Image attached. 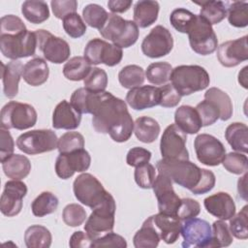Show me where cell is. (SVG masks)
I'll return each mask as SVG.
<instances>
[{
	"label": "cell",
	"mask_w": 248,
	"mask_h": 248,
	"mask_svg": "<svg viewBox=\"0 0 248 248\" xmlns=\"http://www.w3.org/2000/svg\"><path fill=\"white\" fill-rule=\"evenodd\" d=\"M81 113L92 114V125L97 133L108 134L116 142L127 141L134 131V121L125 101L110 92H91L84 87L76 89L70 99Z\"/></svg>",
	"instance_id": "1"
},
{
	"label": "cell",
	"mask_w": 248,
	"mask_h": 248,
	"mask_svg": "<svg viewBox=\"0 0 248 248\" xmlns=\"http://www.w3.org/2000/svg\"><path fill=\"white\" fill-rule=\"evenodd\" d=\"M158 172H162L170 179L191 191L194 195H202L211 191L216 182L215 174L208 170L201 169L189 160L161 159L156 164Z\"/></svg>",
	"instance_id": "2"
},
{
	"label": "cell",
	"mask_w": 248,
	"mask_h": 248,
	"mask_svg": "<svg viewBox=\"0 0 248 248\" xmlns=\"http://www.w3.org/2000/svg\"><path fill=\"white\" fill-rule=\"evenodd\" d=\"M170 80L182 97L205 89L209 85L210 78L202 66L180 65L172 69Z\"/></svg>",
	"instance_id": "3"
},
{
	"label": "cell",
	"mask_w": 248,
	"mask_h": 248,
	"mask_svg": "<svg viewBox=\"0 0 248 248\" xmlns=\"http://www.w3.org/2000/svg\"><path fill=\"white\" fill-rule=\"evenodd\" d=\"M99 33L104 39L121 48L135 45L140 34L139 27L134 21L124 19L116 14H108V20Z\"/></svg>",
	"instance_id": "4"
},
{
	"label": "cell",
	"mask_w": 248,
	"mask_h": 248,
	"mask_svg": "<svg viewBox=\"0 0 248 248\" xmlns=\"http://www.w3.org/2000/svg\"><path fill=\"white\" fill-rule=\"evenodd\" d=\"M38 47L35 32L23 30L12 34H0V50L12 60L32 56Z\"/></svg>",
	"instance_id": "5"
},
{
	"label": "cell",
	"mask_w": 248,
	"mask_h": 248,
	"mask_svg": "<svg viewBox=\"0 0 248 248\" xmlns=\"http://www.w3.org/2000/svg\"><path fill=\"white\" fill-rule=\"evenodd\" d=\"M73 191L76 199L82 204L94 209L106 202L111 195L91 173L79 174L73 183Z\"/></svg>",
	"instance_id": "6"
},
{
	"label": "cell",
	"mask_w": 248,
	"mask_h": 248,
	"mask_svg": "<svg viewBox=\"0 0 248 248\" xmlns=\"http://www.w3.org/2000/svg\"><path fill=\"white\" fill-rule=\"evenodd\" d=\"M115 210L116 203L111 195L104 203L92 209L84 225V231L92 241L112 232L115 221Z\"/></svg>",
	"instance_id": "7"
},
{
	"label": "cell",
	"mask_w": 248,
	"mask_h": 248,
	"mask_svg": "<svg viewBox=\"0 0 248 248\" xmlns=\"http://www.w3.org/2000/svg\"><path fill=\"white\" fill-rule=\"evenodd\" d=\"M1 128L25 130L37 122V111L33 106L25 103L10 101L1 109Z\"/></svg>",
	"instance_id": "8"
},
{
	"label": "cell",
	"mask_w": 248,
	"mask_h": 248,
	"mask_svg": "<svg viewBox=\"0 0 248 248\" xmlns=\"http://www.w3.org/2000/svg\"><path fill=\"white\" fill-rule=\"evenodd\" d=\"M187 34L192 50L200 55L211 54L218 47L217 36L212 25L200 15H196V18L188 29Z\"/></svg>",
	"instance_id": "9"
},
{
	"label": "cell",
	"mask_w": 248,
	"mask_h": 248,
	"mask_svg": "<svg viewBox=\"0 0 248 248\" xmlns=\"http://www.w3.org/2000/svg\"><path fill=\"white\" fill-rule=\"evenodd\" d=\"M58 139L50 129H38L25 132L16 139L17 148L25 154L36 155L57 148Z\"/></svg>",
	"instance_id": "10"
},
{
	"label": "cell",
	"mask_w": 248,
	"mask_h": 248,
	"mask_svg": "<svg viewBox=\"0 0 248 248\" xmlns=\"http://www.w3.org/2000/svg\"><path fill=\"white\" fill-rule=\"evenodd\" d=\"M180 234L183 237V248L213 247L211 226L203 219L193 217L183 220Z\"/></svg>",
	"instance_id": "11"
},
{
	"label": "cell",
	"mask_w": 248,
	"mask_h": 248,
	"mask_svg": "<svg viewBox=\"0 0 248 248\" xmlns=\"http://www.w3.org/2000/svg\"><path fill=\"white\" fill-rule=\"evenodd\" d=\"M83 54L90 65L105 64L108 67L118 65L123 57L121 47L99 38H94L87 43Z\"/></svg>",
	"instance_id": "12"
},
{
	"label": "cell",
	"mask_w": 248,
	"mask_h": 248,
	"mask_svg": "<svg viewBox=\"0 0 248 248\" xmlns=\"http://www.w3.org/2000/svg\"><path fill=\"white\" fill-rule=\"evenodd\" d=\"M187 134L175 124L169 125L160 140V152L163 159L189 160V152L186 148Z\"/></svg>",
	"instance_id": "13"
},
{
	"label": "cell",
	"mask_w": 248,
	"mask_h": 248,
	"mask_svg": "<svg viewBox=\"0 0 248 248\" xmlns=\"http://www.w3.org/2000/svg\"><path fill=\"white\" fill-rule=\"evenodd\" d=\"M35 34L38 47L47 61L61 64L69 59L71 48L64 39L56 37L45 29H38L35 31Z\"/></svg>",
	"instance_id": "14"
},
{
	"label": "cell",
	"mask_w": 248,
	"mask_h": 248,
	"mask_svg": "<svg viewBox=\"0 0 248 248\" xmlns=\"http://www.w3.org/2000/svg\"><path fill=\"white\" fill-rule=\"evenodd\" d=\"M194 147L198 160L208 167L220 165L226 155L224 144L217 138L208 134L198 135L194 140Z\"/></svg>",
	"instance_id": "15"
},
{
	"label": "cell",
	"mask_w": 248,
	"mask_h": 248,
	"mask_svg": "<svg viewBox=\"0 0 248 248\" xmlns=\"http://www.w3.org/2000/svg\"><path fill=\"white\" fill-rule=\"evenodd\" d=\"M140 46L142 53L147 57H163L168 55L173 47L172 35L166 27L156 25L144 37Z\"/></svg>",
	"instance_id": "16"
},
{
	"label": "cell",
	"mask_w": 248,
	"mask_h": 248,
	"mask_svg": "<svg viewBox=\"0 0 248 248\" xmlns=\"http://www.w3.org/2000/svg\"><path fill=\"white\" fill-rule=\"evenodd\" d=\"M152 189L158 202L159 212L177 216L181 199L174 192L172 181L170 177L162 172H158Z\"/></svg>",
	"instance_id": "17"
},
{
	"label": "cell",
	"mask_w": 248,
	"mask_h": 248,
	"mask_svg": "<svg viewBox=\"0 0 248 248\" xmlns=\"http://www.w3.org/2000/svg\"><path fill=\"white\" fill-rule=\"evenodd\" d=\"M91 157L84 148L69 153H59L55 161V172L61 179L72 177L75 172H82L89 169Z\"/></svg>",
	"instance_id": "18"
},
{
	"label": "cell",
	"mask_w": 248,
	"mask_h": 248,
	"mask_svg": "<svg viewBox=\"0 0 248 248\" xmlns=\"http://www.w3.org/2000/svg\"><path fill=\"white\" fill-rule=\"evenodd\" d=\"M27 194V186L20 180H9L5 183L0 199V210L7 217L17 215L22 209V200Z\"/></svg>",
	"instance_id": "19"
},
{
	"label": "cell",
	"mask_w": 248,
	"mask_h": 248,
	"mask_svg": "<svg viewBox=\"0 0 248 248\" xmlns=\"http://www.w3.org/2000/svg\"><path fill=\"white\" fill-rule=\"evenodd\" d=\"M248 36L222 43L217 47V58L220 64L227 68L239 65L248 59Z\"/></svg>",
	"instance_id": "20"
},
{
	"label": "cell",
	"mask_w": 248,
	"mask_h": 248,
	"mask_svg": "<svg viewBox=\"0 0 248 248\" xmlns=\"http://www.w3.org/2000/svg\"><path fill=\"white\" fill-rule=\"evenodd\" d=\"M149 218L161 240L167 244H172L177 240L182 225V221L177 216L159 212Z\"/></svg>",
	"instance_id": "21"
},
{
	"label": "cell",
	"mask_w": 248,
	"mask_h": 248,
	"mask_svg": "<svg viewBox=\"0 0 248 248\" xmlns=\"http://www.w3.org/2000/svg\"><path fill=\"white\" fill-rule=\"evenodd\" d=\"M127 104L136 110H142L156 107L160 104L159 87L141 85L132 88L126 95Z\"/></svg>",
	"instance_id": "22"
},
{
	"label": "cell",
	"mask_w": 248,
	"mask_h": 248,
	"mask_svg": "<svg viewBox=\"0 0 248 248\" xmlns=\"http://www.w3.org/2000/svg\"><path fill=\"white\" fill-rule=\"evenodd\" d=\"M206 211L220 220H229L235 214V203L230 194L218 192L203 200Z\"/></svg>",
	"instance_id": "23"
},
{
	"label": "cell",
	"mask_w": 248,
	"mask_h": 248,
	"mask_svg": "<svg viewBox=\"0 0 248 248\" xmlns=\"http://www.w3.org/2000/svg\"><path fill=\"white\" fill-rule=\"evenodd\" d=\"M81 121V114L66 100L61 101L55 107L52 113V126L55 129L75 130Z\"/></svg>",
	"instance_id": "24"
},
{
	"label": "cell",
	"mask_w": 248,
	"mask_h": 248,
	"mask_svg": "<svg viewBox=\"0 0 248 248\" xmlns=\"http://www.w3.org/2000/svg\"><path fill=\"white\" fill-rule=\"evenodd\" d=\"M2 65L3 92L7 98H15L18 93V83L22 78L23 65L18 60H12L8 64Z\"/></svg>",
	"instance_id": "25"
},
{
	"label": "cell",
	"mask_w": 248,
	"mask_h": 248,
	"mask_svg": "<svg viewBox=\"0 0 248 248\" xmlns=\"http://www.w3.org/2000/svg\"><path fill=\"white\" fill-rule=\"evenodd\" d=\"M49 76L47 63L41 57H35L23 65L22 78L31 86L44 84Z\"/></svg>",
	"instance_id": "26"
},
{
	"label": "cell",
	"mask_w": 248,
	"mask_h": 248,
	"mask_svg": "<svg viewBox=\"0 0 248 248\" xmlns=\"http://www.w3.org/2000/svg\"><path fill=\"white\" fill-rule=\"evenodd\" d=\"M174 124L185 134H197L202 127L201 118L195 108L180 106L174 112Z\"/></svg>",
	"instance_id": "27"
},
{
	"label": "cell",
	"mask_w": 248,
	"mask_h": 248,
	"mask_svg": "<svg viewBox=\"0 0 248 248\" xmlns=\"http://www.w3.org/2000/svg\"><path fill=\"white\" fill-rule=\"evenodd\" d=\"M160 6L157 1L140 0L134 6V22L140 28L152 25L158 18Z\"/></svg>",
	"instance_id": "28"
},
{
	"label": "cell",
	"mask_w": 248,
	"mask_h": 248,
	"mask_svg": "<svg viewBox=\"0 0 248 248\" xmlns=\"http://www.w3.org/2000/svg\"><path fill=\"white\" fill-rule=\"evenodd\" d=\"M1 163L5 175L11 179H23L31 170V163L24 155L13 154Z\"/></svg>",
	"instance_id": "29"
},
{
	"label": "cell",
	"mask_w": 248,
	"mask_h": 248,
	"mask_svg": "<svg viewBox=\"0 0 248 248\" xmlns=\"http://www.w3.org/2000/svg\"><path fill=\"white\" fill-rule=\"evenodd\" d=\"M248 127L241 122L230 124L225 131V138L232 148L237 152L246 154L248 151Z\"/></svg>",
	"instance_id": "30"
},
{
	"label": "cell",
	"mask_w": 248,
	"mask_h": 248,
	"mask_svg": "<svg viewBox=\"0 0 248 248\" xmlns=\"http://www.w3.org/2000/svg\"><path fill=\"white\" fill-rule=\"evenodd\" d=\"M161 128L157 120L149 116H140L134 123V133L137 139L144 143H151L159 137Z\"/></svg>",
	"instance_id": "31"
},
{
	"label": "cell",
	"mask_w": 248,
	"mask_h": 248,
	"mask_svg": "<svg viewBox=\"0 0 248 248\" xmlns=\"http://www.w3.org/2000/svg\"><path fill=\"white\" fill-rule=\"evenodd\" d=\"M51 241L49 230L42 225H32L24 232V242L28 248H48Z\"/></svg>",
	"instance_id": "32"
},
{
	"label": "cell",
	"mask_w": 248,
	"mask_h": 248,
	"mask_svg": "<svg viewBox=\"0 0 248 248\" xmlns=\"http://www.w3.org/2000/svg\"><path fill=\"white\" fill-rule=\"evenodd\" d=\"M160 240L161 238L148 217L143 222L141 228L135 233L133 243L136 248H155Z\"/></svg>",
	"instance_id": "33"
},
{
	"label": "cell",
	"mask_w": 248,
	"mask_h": 248,
	"mask_svg": "<svg viewBox=\"0 0 248 248\" xmlns=\"http://www.w3.org/2000/svg\"><path fill=\"white\" fill-rule=\"evenodd\" d=\"M23 16L33 24H40L49 17V10L46 2L27 0L21 6Z\"/></svg>",
	"instance_id": "34"
},
{
	"label": "cell",
	"mask_w": 248,
	"mask_h": 248,
	"mask_svg": "<svg viewBox=\"0 0 248 248\" xmlns=\"http://www.w3.org/2000/svg\"><path fill=\"white\" fill-rule=\"evenodd\" d=\"M195 4L201 6L200 16L210 25L220 23L227 16V7L222 1H202Z\"/></svg>",
	"instance_id": "35"
},
{
	"label": "cell",
	"mask_w": 248,
	"mask_h": 248,
	"mask_svg": "<svg viewBox=\"0 0 248 248\" xmlns=\"http://www.w3.org/2000/svg\"><path fill=\"white\" fill-rule=\"evenodd\" d=\"M204 99L213 102L220 110V119L229 120L232 115V103L230 96L217 87H210L204 93Z\"/></svg>",
	"instance_id": "36"
},
{
	"label": "cell",
	"mask_w": 248,
	"mask_h": 248,
	"mask_svg": "<svg viewBox=\"0 0 248 248\" xmlns=\"http://www.w3.org/2000/svg\"><path fill=\"white\" fill-rule=\"evenodd\" d=\"M91 68V65L83 56H74L65 63L63 75L69 80L79 81L85 78Z\"/></svg>",
	"instance_id": "37"
},
{
	"label": "cell",
	"mask_w": 248,
	"mask_h": 248,
	"mask_svg": "<svg viewBox=\"0 0 248 248\" xmlns=\"http://www.w3.org/2000/svg\"><path fill=\"white\" fill-rule=\"evenodd\" d=\"M58 198L51 192H42L31 204V210L34 216L44 217L53 213L58 207Z\"/></svg>",
	"instance_id": "38"
},
{
	"label": "cell",
	"mask_w": 248,
	"mask_h": 248,
	"mask_svg": "<svg viewBox=\"0 0 248 248\" xmlns=\"http://www.w3.org/2000/svg\"><path fill=\"white\" fill-rule=\"evenodd\" d=\"M145 79V73L140 66L127 65L118 73L119 83L127 89L141 86Z\"/></svg>",
	"instance_id": "39"
},
{
	"label": "cell",
	"mask_w": 248,
	"mask_h": 248,
	"mask_svg": "<svg viewBox=\"0 0 248 248\" xmlns=\"http://www.w3.org/2000/svg\"><path fill=\"white\" fill-rule=\"evenodd\" d=\"M171 71L172 67L168 62L151 63L145 71V78L154 85H164L170 80Z\"/></svg>",
	"instance_id": "40"
},
{
	"label": "cell",
	"mask_w": 248,
	"mask_h": 248,
	"mask_svg": "<svg viewBox=\"0 0 248 248\" xmlns=\"http://www.w3.org/2000/svg\"><path fill=\"white\" fill-rule=\"evenodd\" d=\"M82 16L87 25L100 30L106 24L108 14L98 4H88L82 10Z\"/></svg>",
	"instance_id": "41"
},
{
	"label": "cell",
	"mask_w": 248,
	"mask_h": 248,
	"mask_svg": "<svg viewBox=\"0 0 248 248\" xmlns=\"http://www.w3.org/2000/svg\"><path fill=\"white\" fill-rule=\"evenodd\" d=\"M229 23L237 28L248 25V3L244 1H234L227 9Z\"/></svg>",
	"instance_id": "42"
},
{
	"label": "cell",
	"mask_w": 248,
	"mask_h": 248,
	"mask_svg": "<svg viewBox=\"0 0 248 248\" xmlns=\"http://www.w3.org/2000/svg\"><path fill=\"white\" fill-rule=\"evenodd\" d=\"M84 88L91 92H103L108 85V75L105 70L93 67L83 79Z\"/></svg>",
	"instance_id": "43"
},
{
	"label": "cell",
	"mask_w": 248,
	"mask_h": 248,
	"mask_svg": "<svg viewBox=\"0 0 248 248\" xmlns=\"http://www.w3.org/2000/svg\"><path fill=\"white\" fill-rule=\"evenodd\" d=\"M222 164L229 172L233 174H242L248 170L247 156L240 152H230L226 154Z\"/></svg>",
	"instance_id": "44"
},
{
	"label": "cell",
	"mask_w": 248,
	"mask_h": 248,
	"mask_svg": "<svg viewBox=\"0 0 248 248\" xmlns=\"http://www.w3.org/2000/svg\"><path fill=\"white\" fill-rule=\"evenodd\" d=\"M247 205H244L242 209L230 218V231L232 234L238 239L248 238V220H247Z\"/></svg>",
	"instance_id": "45"
},
{
	"label": "cell",
	"mask_w": 248,
	"mask_h": 248,
	"mask_svg": "<svg viewBox=\"0 0 248 248\" xmlns=\"http://www.w3.org/2000/svg\"><path fill=\"white\" fill-rule=\"evenodd\" d=\"M195 18L196 15L184 8H178L173 10L170 16V21L172 27L176 31L186 34Z\"/></svg>",
	"instance_id": "46"
},
{
	"label": "cell",
	"mask_w": 248,
	"mask_h": 248,
	"mask_svg": "<svg viewBox=\"0 0 248 248\" xmlns=\"http://www.w3.org/2000/svg\"><path fill=\"white\" fill-rule=\"evenodd\" d=\"M64 31L74 39L82 37L86 33V23L78 13L70 14L62 19Z\"/></svg>",
	"instance_id": "47"
},
{
	"label": "cell",
	"mask_w": 248,
	"mask_h": 248,
	"mask_svg": "<svg viewBox=\"0 0 248 248\" xmlns=\"http://www.w3.org/2000/svg\"><path fill=\"white\" fill-rule=\"evenodd\" d=\"M84 147V138L78 132H67L63 134L57 142L59 153H69Z\"/></svg>",
	"instance_id": "48"
},
{
	"label": "cell",
	"mask_w": 248,
	"mask_h": 248,
	"mask_svg": "<svg viewBox=\"0 0 248 248\" xmlns=\"http://www.w3.org/2000/svg\"><path fill=\"white\" fill-rule=\"evenodd\" d=\"M195 108L199 113L202 127L210 126L220 119V110L211 101L204 99L199 103Z\"/></svg>",
	"instance_id": "49"
},
{
	"label": "cell",
	"mask_w": 248,
	"mask_h": 248,
	"mask_svg": "<svg viewBox=\"0 0 248 248\" xmlns=\"http://www.w3.org/2000/svg\"><path fill=\"white\" fill-rule=\"evenodd\" d=\"M212 240L213 247H227L232 244V234L224 220H218L212 224Z\"/></svg>",
	"instance_id": "50"
},
{
	"label": "cell",
	"mask_w": 248,
	"mask_h": 248,
	"mask_svg": "<svg viewBox=\"0 0 248 248\" xmlns=\"http://www.w3.org/2000/svg\"><path fill=\"white\" fill-rule=\"evenodd\" d=\"M62 219L67 226L78 227L86 220V211L78 203H70L64 207Z\"/></svg>",
	"instance_id": "51"
},
{
	"label": "cell",
	"mask_w": 248,
	"mask_h": 248,
	"mask_svg": "<svg viewBox=\"0 0 248 248\" xmlns=\"http://www.w3.org/2000/svg\"><path fill=\"white\" fill-rule=\"evenodd\" d=\"M136 183L142 189H151L156 178V169L147 163L136 168L134 172Z\"/></svg>",
	"instance_id": "52"
},
{
	"label": "cell",
	"mask_w": 248,
	"mask_h": 248,
	"mask_svg": "<svg viewBox=\"0 0 248 248\" xmlns=\"http://www.w3.org/2000/svg\"><path fill=\"white\" fill-rule=\"evenodd\" d=\"M160 90V104L159 106L163 108H174L176 107L180 100L181 95L176 91L171 83H167L159 87Z\"/></svg>",
	"instance_id": "53"
},
{
	"label": "cell",
	"mask_w": 248,
	"mask_h": 248,
	"mask_svg": "<svg viewBox=\"0 0 248 248\" xmlns=\"http://www.w3.org/2000/svg\"><path fill=\"white\" fill-rule=\"evenodd\" d=\"M26 30L22 19L14 15H6L0 19V34H12Z\"/></svg>",
	"instance_id": "54"
},
{
	"label": "cell",
	"mask_w": 248,
	"mask_h": 248,
	"mask_svg": "<svg viewBox=\"0 0 248 248\" xmlns=\"http://www.w3.org/2000/svg\"><path fill=\"white\" fill-rule=\"evenodd\" d=\"M151 152L143 147L136 146L131 148L126 156V163L131 166L138 168L144 164L149 163L151 159Z\"/></svg>",
	"instance_id": "55"
},
{
	"label": "cell",
	"mask_w": 248,
	"mask_h": 248,
	"mask_svg": "<svg viewBox=\"0 0 248 248\" xmlns=\"http://www.w3.org/2000/svg\"><path fill=\"white\" fill-rule=\"evenodd\" d=\"M50 6L54 16L63 19L68 15L77 13L78 2L76 0H52Z\"/></svg>",
	"instance_id": "56"
},
{
	"label": "cell",
	"mask_w": 248,
	"mask_h": 248,
	"mask_svg": "<svg viewBox=\"0 0 248 248\" xmlns=\"http://www.w3.org/2000/svg\"><path fill=\"white\" fill-rule=\"evenodd\" d=\"M201 212V205L199 202L191 198L181 199V203L177 211V217L183 221L189 218L197 217Z\"/></svg>",
	"instance_id": "57"
},
{
	"label": "cell",
	"mask_w": 248,
	"mask_h": 248,
	"mask_svg": "<svg viewBox=\"0 0 248 248\" xmlns=\"http://www.w3.org/2000/svg\"><path fill=\"white\" fill-rule=\"evenodd\" d=\"M91 247H118V248H126L127 242L126 239L115 233V232H108L105 235L95 239L91 243Z\"/></svg>",
	"instance_id": "58"
},
{
	"label": "cell",
	"mask_w": 248,
	"mask_h": 248,
	"mask_svg": "<svg viewBox=\"0 0 248 248\" xmlns=\"http://www.w3.org/2000/svg\"><path fill=\"white\" fill-rule=\"evenodd\" d=\"M15 141L11 136L9 130L0 129V160L3 162L8 157L14 154Z\"/></svg>",
	"instance_id": "59"
},
{
	"label": "cell",
	"mask_w": 248,
	"mask_h": 248,
	"mask_svg": "<svg viewBox=\"0 0 248 248\" xmlns=\"http://www.w3.org/2000/svg\"><path fill=\"white\" fill-rule=\"evenodd\" d=\"M92 239L88 236L86 232L81 231L75 232L69 240V246L72 248H87L91 247Z\"/></svg>",
	"instance_id": "60"
},
{
	"label": "cell",
	"mask_w": 248,
	"mask_h": 248,
	"mask_svg": "<svg viewBox=\"0 0 248 248\" xmlns=\"http://www.w3.org/2000/svg\"><path fill=\"white\" fill-rule=\"evenodd\" d=\"M132 3L131 0H110L108 2V7L112 14L125 13L131 8Z\"/></svg>",
	"instance_id": "61"
},
{
	"label": "cell",
	"mask_w": 248,
	"mask_h": 248,
	"mask_svg": "<svg viewBox=\"0 0 248 248\" xmlns=\"http://www.w3.org/2000/svg\"><path fill=\"white\" fill-rule=\"evenodd\" d=\"M247 177H248V174L246 171V172H244V175L242 177H240L237 181V190H238L239 197L245 201H247V187H246Z\"/></svg>",
	"instance_id": "62"
},
{
	"label": "cell",
	"mask_w": 248,
	"mask_h": 248,
	"mask_svg": "<svg viewBox=\"0 0 248 248\" xmlns=\"http://www.w3.org/2000/svg\"><path fill=\"white\" fill-rule=\"evenodd\" d=\"M247 69H248V67L245 66L241 70V72H239V74H238V82L244 88H247Z\"/></svg>",
	"instance_id": "63"
}]
</instances>
